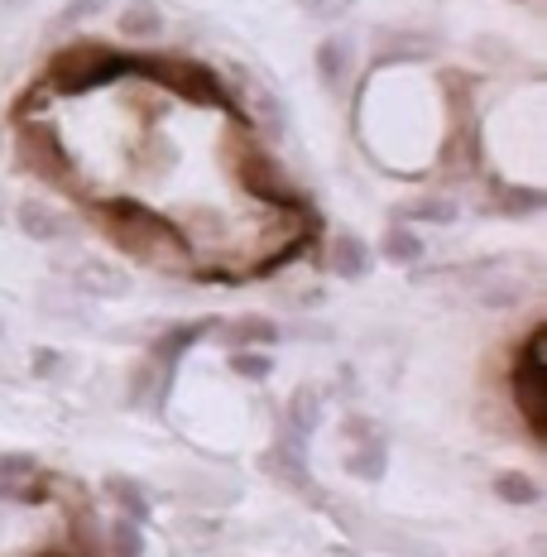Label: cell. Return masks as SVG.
<instances>
[{
    "label": "cell",
    "instance_id": "6da1fadb",
    "mask_svg": "<svg viewBox=\"0 0 547 557\" xmlns=\"http://www.w3.org/2000/svg\"><path fill=\"white\" fill-rule=\"evenodd\" d=\"M97 226L107 231V240L115 250H125L130 260L149 264V270H188L192 274V246L183 236L178 222H169L164 212L145 207L139 197H107V202H91Z\"/></svg>",
    "mask_w": 547,
    "mask_h": 557
},
{
    "label": "cell",
    "instance_id": "7a4b0ae2",
    "mask_svg": "<svg viewBox=\"0 0 547 557\" xmlns=\"http://www.w3.org/2000/svg\"><path fill=\"white\" fill-rule=\"evenodd\" d=\"M121 77H130V53L111 49V44H97V39H77L53 53L49 73H43V87L63 91V97H83V91L121 83Z\"/></svg>",
    "mask_w": 547,
    "mask_h": 557
},
{
    "label": "cell",
    "instance_id": "3957f363",
    "mask_svg": "<svg viewBox=\"0 0 547 557\" xmlns=\"http://www.w3.org/2000/svg\"><path fill=\"white\" fill-rule=\"evenodd\" d=\"M130 77H149V83L169 87L173 97L192 101V107H212V111H226V115H240L231 107V91L221 87V77L212 67L192 63V58H154V53H130ZM246 121V115H240Z\"/></svg>",
    "mask_w": 547,
    "mask_h": 557
},
{
    "label": "cell",
    "instance_id": "277c9868",
    "mask_svg": "<svg viewBox=\"0 0 547 557\" xmlns=\"http://www.w3.org/2000/svg\"><path fill=\"white\" fill-rule=\"evenodd\" d=\"M543 336L547 327L523 332L519 351H514V366H509V394H514V409L523 418V428H529L533 443H543L547 433V366H543Z\"/></svg>",
    "mask_w": 547,
    "mask_h": 557
},
{
    "label": "cell",
    "instance_id": "5b68a950",
    "mask_svg": "<svg viewBox=\"0 0 547 557\" xmlns=\"http://www.w3.org/2000/svg\"><path fill=\"white\" fill-rule=\"evenodd\" d=\"M231 169H236L240 193H250L254 202L274 207V212H284V216H312L308 197H302L294 183H288V173L278 169V159L270 154V149H260V145H250V139H246Z\"/></svg>",
    "mask_w": 547,
    "mask_h": 557
},
{
    "label": "cell",
    "instance_id": "8992f818",
    "mask_svg": "<svg viewBox=\"0 0 547 557\" xmlns=\"http://www.w3.org/2000/svg\"><path fill=\"white\" fill-rule=\"evenodd\" d=\"M15 159L20 169L34 173V178H49V183H63L73 173V159H67L63 139L49 121H20L15 125Z\"/></svg>",
    "mask_w": 547,
    "mask_h": 557
},
{
    "label": "cell",
    "instance_id": "52a82bcc",
    "mask_svg": "<svg viewBox=\"0 0 547 557\" xmlns=\"http://www.w3.org/2000/svg\"><path fill=\"white\" fill-rule=\"evenodd\" d=\"M260 471L270 475V481L284 485V491L302 495L308 505H322V509H327V495H322V485L312 481V471H308V443H302V437L278 433L274 447L260 457Z\"/></svg>",
    "mask_w": 547,
    "mask_h": 557
},
{
    "label": "cell",
    "instance_id": "ba28073f",
    "mask_svg": "<svg viewBox=\"0 0 547 557\" xmlns=\"http://www.w3.org/2000/svg\"><path fill=\"white\" fill-rule=\"evenodd\" d=\"M0 500L5 505H49L53 475L29 457V451H5L0 457Z\"/></svg>",
    "mask_w": 547,
    "mask_h": 557
},
{
    "label": "cell",
    "instance_id": "9c48e42d",
    "mask_svg": "<svg viewBox=\"0 0 547 557\" xmlns=\"http://www.w3.org/2000/svg\"><path fill=\"white\" fill-rule=\"evenodd\" d=\"M437 53V39L423 29H375V49H370V67L389 73V67H418Z\"/></svg>",
    "mask_w": 547,
    "mask_h": 557
},
{
    "label": "cell",
    "instance_id": "30bf717a",
    "mask_svg": "<svg viewBox=\"0 0 547 557\" xmlns=\"http://www.w3.org/2000/svg\"><path fill=\"white\" fill-rule=\"evenodd\" d=\"M67 278H73V288L83 298H97V304H115V298H130L135 278L121 270L115 260H77L73 270H67Z\"/></svg>",
    "mask_w": 547,
    "mask_h": 557
},
{
    "label": "cell",
    "instance_id": "8fae6325",
    "mask_svg": "<svg viewBox=\"0 0 547 557\" xmlns=\"http://www.w3.org/2000/svg\"><path fill=\"white\" fill-rule=\"evenodd\" d=\"M318 83L332 91V97H341L346 87H351V77H356V34L351 29H332L327 39L318 44Z\"/></svg>",
    "mask_w": 547,
    "mask_h": 557
},
{
    "label": "cell",
    "instance_id": "7c38bea8",
    "mask_svg": "<svg viewBox=\"0 0 547 557\" xmlns=\"http://www.w3.org/2000/svg\"><path fill=\"white\" fill-rule=\"evenodd\" d=\"M15 226L25 240H34V246H58V240H67L77 231L58 207L43 202V197H25V202L15 207Z\"/></svg>",
    "mask_w": 547,
    "mask_h": 557
},
{
    "label": "cell",
    "instance_id": "4fadbf2b",
    "mask_svg": "<svg viewBox=\"0 0 547 557\" xmlns=\"http://www.w3.org/2000/svg\"><path fill=\"white\" fill-rule=\"evenodd\" d=\"M216 322L221 318H192V322H173V327H164L149 342V361H159V366H169V370H178V361L192 351L197 342H207V336L216 332Z\"/></svg>",
    "mask_w": 547,
    "mask_h": 557
},
{
    "label": "cell",
    "instance_id": "5bb4252c",
    "mask_svg": "<svg viewBox=\"0 0 547 557\" xmlns=\"http://www.w3.org/2000/svg\"><path fill=\"white\" fill-rule=\"evenodd\" d=\"M212 336L226 342L231 351H254V346H274L284 327L274 318H264V312H240V318H221Z\"/></svg>",
    "mask_w": 547,
    "mask_h": 557
},
{
    "label": "cell",
    "instance_id": "9a60e30c",
    "mask_svg": "<svg viewBox=\"0 0 547 557\" xmlns=\"http://www.w3.org/2000/svg\"><path fill=\"white\" fill-rule=\"evenodd\" d=\"M322 264H327L336 278H346V284H360V278H370V270H375V250L360 236H351V231H341V236H332Z\"/></svg>",
    "mask_w": 547,
    "mask_h": 557
},
{
    "label": "cell",
    "instance_id": "2e32d148",
    "mask_svg": "<svg viewBox=\"0 0 547 557\" xmlns=\"http://www.w3.org/2000/svg\"><path fill=\"white\" fill-rule=\"evenodd\" d=\"M461 216V202L457 197H447V193H418L409 197V202L394 212V222H403V226H451Z\"/></svg>",
    "mask_w": 547,
    "mask_h": 557
},
{
    "label": "cell",
    "instance_id": "e0dca14e",
    "mask_svg": "<svg viewBox=\"0 0 547 557\" xmlns=\"http://www.w3.org/2000/svg\"><path fill=\"white\" fill-rule=\"evenodd\" d=\"M318 428H322V394H318V385H298L284 404V433H294L308 443Z\"/></svg>",
    "mask_w": 547,
    "mask_h": 557
},
{
    "label": "cell",
    "instance_id": "ac0fdd59",
    "mask_svg": "<svg viewBox=\"0 0 547 557\" xmlns=\"http://www.w3.org/2000/svg\"><path fill=\"white\" fill-rule=\"evenodd\" d=\"M101 491H107V500L121 509V519H130V524H149L154 505H149V491L135 481V475H107Z\"/></svg>",
    "mask_w": 547,
    "mask_h": 557
},
{
    "label": "cell",
    "instance_id": "d6986e66",
    "mask_svg": "<svg viewBox=\"0 0 547 557\" xmlns=\"http://www.w3.org/2000/svg\"><path fill=\"white\" fill-rule=\"evenodd\" d=\"M547 207V193L538 183H499L495 188V212L509 216V222H523V216H538Z\"/></svg>",
    "mask_w": 547,
    "mask_h": 557
},
{
    "label": "cell",
    "instance_id": "ffe728a7",
    "mask_svg": "<svg viewBox=\"0 0 547 557\" xmlns=\"http://www.w3.org/2000/svg\"><path fill=\"white\" fill-rule=\"evenodd\" d=\"M346 475H356V481H384V471H389V443L384 437H375V443H356L351 451H346Z\"/></svg>",
    "mask_w": 547,
    "mask_h": 557
},
{
    "label": "cell",
    "instance_id": "44dd1931",
    "mask_svg": "<svg viewBox=\"0 0 547 557\" xmlns=\"http://www.w3.org/2000/svg\"><path fill=\"white\" fill-rule=\"evenodd\" d=\"M380 255L389 264H423V255H427V246H423V236H418L413 226H403V222H389V231H384V240H380Z\"/></svg>",
    "mask_w": 547,
    "mask_h": 557
},
{
    "label": "cell",
    "instance_id": "7402d4cb",
    "mask_svg": "<svg viewBox=\"0 0 547 557\" xmlns=\"http://www.w3.org/2000/svg\"><path fill=\"white\" fill-rule=\"evenodd\" d=\"M490 491H495V500L519 505V509H533V505L543 500V485L533 481L529 471H499L495 481H490Z\"/></svg>",
    "mask_w": 547,
    "mask_h": 557
},
{
    "label": "cell",
    "instance_id": "603a6c76",
    "mask_svg": "<svg viewBox=\"0 0 547 557\" xmlns=\"http://www.w3.org/2000/svg\"><path fill=\"white\" fill-rule=\"evenodd\" d=\"M121 29L125 39H154V34H164V10L154 0H130L121 10Z\"/></svg>",
    "mask_w": 547,
    "mask_h": 557
},
{
    "label": "cell",
    "instance_id": "cb8c5ba5",
    "mask_svg": "<svg viewBox=\"0 0 547 557\" xmlns=\"http://www.w3.org/2000/svg\"><path fill=\"white\" fill-rule=\"evenodd\" d=\"M107 557H145V524L115 519L107 529Z\"/></svg>",
    "mask_w": 547,
    "mask_h": 557
},
{
    "label": "cell",
    "instance_id": "d4e9b609",
    "mask_svg": "<svg viewBox=\"0 0 547 557\" xmlns=\"http://www.w3.org/2000/svg\"><path fill=\"white\" fill-rule=\"evenodd\" d=\"M231 370H236L240 380H250V385H264V380L274 375V356L270 351H231Z\"/></svg>",
    "mask_w": 547,
    "mask_h": 557
},
{
    "label": "cell",
    "instance_id": "484cf974",
    "mask_svg": "<svg viewBox=\"0 0 547 557\" xmlns=\"http://www.w3.org/2000/svg\"><path fill=\"white\" fill-rule=\"evenodd\" d=\"M67 366L73 361H67V351H58V346H34V356H29V375H39V380H58Z\"/></svg>",
    "mask_w": 547,
    "mask_h": 557
},
{
    "label": "cell",
    "instance_id": "4316f807",
    "mask_svg": "<svg viewBox=\"0 0 547 557\" xmlns=\"http://www.w3.org/2000/svg\"><path fill=\"white\" fill-rule=\"evenodd\" d=\"M101 10H107V0H67V5L58 10L53 29H77V25H87V20H97Z\"/></svg>",
    "mask_w": 547,
    "mask_h": 557
},
{
    "label": "cell",
    "instance_id": "83f0119b",
    "mask_svg": "<svg viewBox=\"0 0 547 557\" xmlns=\"http://www.w3.org/2000/svg\"><path fill=\"white\" fill-rule=\"evenodd\" d=\"M308 20H318V25H336V20L346 15V10L356 5V0H294Z\"/></svg>",
    "mask_w": 547,
    "mask_h": 557
},
{
    "label": "cell",
    "instance_id": "f1b7e54d",
    "mask_svg": "<svg viewBox=\"0 0 547 557\" xmlns=\"http://www.w3.org/2000/svg\"><path fill=\"white\" fill-rule=\"evenodd\" d=\"M341 433L351 437V443H375V437H384L375 423H370L365 413H346V423H341Z\"/></svg>",
    "mask_w": 547,
    "mask_h": 557
},
{
    "label": "cell",
    "instance_id": "f546056e",
    "mask_svg": "<svg viewBox=\"0 0 547 557\" xmlns=\"http://www.w3.org/2000/svg\"><path fill=\"white\" fill-rule=\"evenodd\" d=\"M294 336H298V342H332V327H327V322H298V327H294Z\"/></svg>",
    "mask_w": 547,
    "mask_h": 557
},
{
    "label": "cell",
    "instance_id": "4dcf8cb0",
    "mask_svg": "<svg viewBox=\"0 0 547 557\" xmlns=\"http://www.w3.org/2000/svg\"><path fill=\"white\" fill-rule=\"evenodd\" d=\"M5 5H15V10H20V5H29V0H5Z\"/></svg>",
    "mask_w": 547,
    "mask_h": 557
},
{
    "label": "cell",
    "instance_id": "1f68e13d",
    "mask_svg": "<svg viewBox=\"0 0 547 557\" xmlns=\"http://www.w3.org/2000/svg\"><path fill=\"white\" fill-rule=\"evenodd\" d=\"M0 342H5V318H0Z\"/></svg>",
    "mask_w": 547,
    "mask_h": 557
}]
</instances>
